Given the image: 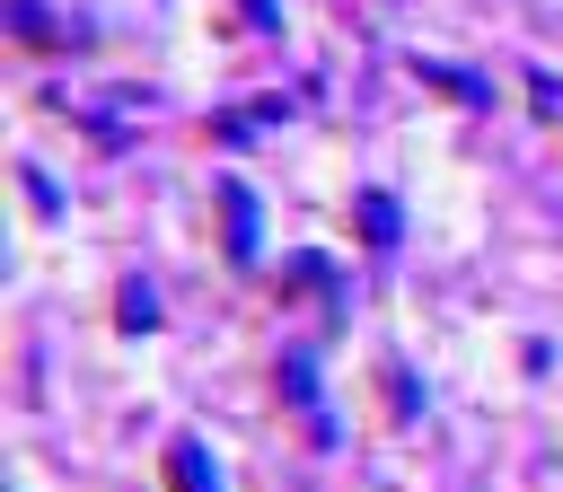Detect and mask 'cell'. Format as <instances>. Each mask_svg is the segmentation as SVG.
<instances>
[{
	"label": "cell",
	"mask_w": 563,
	"mask_h": 492,
	"mask_svg": "<svg viewBox=\"0 0 563 492\" xmlns=\"http://www.w3.org/2000/svg\"><path fill=\"white\" fill-rule=\"evenodd\" d=\"M220 237H229V264H255L264 255V211H255V193L238 176L220 185Z\"/></svg>",
	"instance_id": "1"
},
{
	"label": "cell",
	"mask_w": 563,
	"mask_h": 492,
	"mask_svg": "<svg viewBox=\"0 0 563 492\" xmlns=\"http://www.w3.org/2000/svg\"><path fill=\"white\" fill-rule=\"evenodd\" d=\"M167 492H229L202 439H176V448H167Z\"/></svg>",
	"instance_id": "2"
},
{
	"label": "cell",
	"mask_w": 563,
	"mask_h": 492,
	"mask_svg": "<svg viewBox=\"0 0 563 492\" xmlns=\"http://www.w3.org/2000/svg\"><path fill=\"white\" fill-rule=\"evenodd\" d=\"M361 237L369 246H396V202L387 193H361Z\"/></svg>",
	"instance_id": "3"
},
{
	"label": "cell",
	"mask_w": 563,
	"mask_h": 492,
	"mask_svg": "<svg viewBox=\"0 0 563 492\" xmlns=\"http://www.w3.org/2000/svg\"><path fill=\"white\" fill-rule=\"evenodd\" d=\"M123 325H132V334H150V325H158V308H150V281H123Z\"/></svg>",
	"instance_id": "4"
}]
</instances>
